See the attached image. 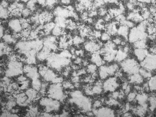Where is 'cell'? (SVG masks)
<instances>
[{
    "mask_svg": "<svg viewBox=\"0 0 156 117\" xmlns=\"http://www.w3.org/2000/svg\"><path fill=\"white\" fill-rule=\"evenodd\" d=\"M117 52L116 45L114 42L109 40L101 50L100 54L102 56L105 61L111 62L115 60Z\"/></svg>",
    "mask_w": 156,
    "mask_h": 117,
    "instance_id": "cell-1",
    "label": "cell"
},
{
    "mask_svg": "<svg viewBox=\"0 0 156 117\" xmlns=\"http://www.w3.org/2000/svg\"><path fill=\"white\" fill-rule=\"evenodd\" d=\"M122 69L124 71L130 75L138 73L140 66L136 61L133 59H126L121 63Z\"/></svg>",
    "mask_w": 156,
    "mask_h": 117,
    "instance_id": "cell-2",
    "label": "cell"
},
{
    "mask_svg": "<svg viewBox=\"0 0 156 117\" xmlns=\"http://www.w3.org/2000/svg\"><path fill=\"white\" fill-rule=\"evenodd\" d=\"M147 36L145 31H141L137 28H133L130 31L129 39L130 42L134 43L139 40H145Z\"/></svg>",
    "mask_w": 156,
    "mask_h": 117,
    "instance_id": "cell-3",
    "label": "cell"
},
{
    "mask_svg": "<svg viewBox=\"0 0 156 117\" xmlns=\"http://www.w3.org/2000/svg\"><path fill=\"white\" fill-rule=\"evenodd\" d=\"M142 67L150 71L156 70V55L148 54L142 61L141 62Z\"/></svg>",
    "mask_w": 156,
    "mask_h": 117,
    "instance_id": "cell-4",
    "label": "cell"
},
{
    "mask_svg": "<svg viewBox=\"0 0 156 117\" xmlns=\"http://www.w3.org/2000/svg\"><path fill=\"white\" fill-rule=\"evenodd\" d=\"M119 86L115 77L107 79L103 84V87L105 91L114 92Z\"/></svg>",
    "mask_w": 156,
    "mask_h": 117,
    "instance_id": "cell-5",
    "label": "cell"
},
{
    "mask_svg": "<svg viewBox=\"0 0 156 117\" xmlns=\"http://www.w3.org/2000/svg\"><path fill=\"white\" fill-rule=\"evenodd\" d=\"M53 13L48 11L41 12L39 15L38 21L40 24L44 25L48 22H52L54 18Z\"/></svg>",
    "mask_w": 156,
    "mask_h": 117,
    "instance_id": "cell-6",
    "label": "cell"
},
{
    "mask_svg": "<svg viewBox=\"0 0 156 117\" xmlns=\"http://www.w3.org/2000/svg\"><path fill=\"white\" fill-rule=\"evenodd\" d=\"M102 46L101 42L99 41H93L88 42L85 44V48L88 51L93 53L99 51Z\"/></svg>",
    "mask_w": 156,
    "mask_h": 117,
    "instance_id": "cell-7",
    "label": "cell"
},
{
    "mask_svg": "<svg viewBox=\"0 0 156 117\" xmlns=\"http://www.w3.org/2000/svg\"><path fill=\"white\" fill-rule=\"evenodd\" d=\"M69 12L66 6H58L55 8L53 12L54 15L65 18L69 17Z\"/></svg>",
    "mask_w": 156,
    "mask_h": 117,
    "instance_id": "cell-8",
    "label": "cell"
},
{
    "mask_svg": "<svg viewBox=\"0 0 156 117\" xmlns=\"http://www.w3.org/2000/svg\"><path fill=\"white\" fill-rule=\"evenodd\" d=\"M9 27L14 32L19 33L22 30L20 19H13L10 20L8 22Z\"/></svg>",
    "mask_w": 156,
    "mask_h": 117,
    "instance_id": "cell-9",
    "label": "cell"
},
{
    "mask_svg": "<svg viewBox=\"0 0 156 117\" xmlns=\"http://www.w3.org/2000/svg\"><path fill=\"white\" fill-rule=\"evenodd\" d=\"M94 113L98 116L113 117L114 116L113 111L111 109L106 107L101 108Z\"/></svg>",
    "mask_w": 156,
    "mask_h": 117,
    "instance_id": "cell-10",
    "label": "cell"
},
{
    "mask_svg": "<svg viewBox=\"0 0 156 117\" xmlns=\"http://www.w3.org/2000/svg\"><path fill=\"white\" fill-rule=\"evenodd\" d=\"M134 53L138 60L141 62L142 61L148 54L146 49L142 48H135Z\"/></svg>",
    "mask_w": 156,
    "mask_h": 117,
    "instance_id": "cell-11",
    "label": "cell"
},
{
    "mask_svg": "<svg viewBox=\"0 0 156 117\" xmlns=\"http://www.w3.org/2000/svg\"><path fill=\"white\" fill-rule=\"evenodd\" d=\"M99 51L93 53L91 57V61L95 64L97 66H102L104 64V61L100 55Z\"/></svg>",
    "mask_w": 156,
    "mask_h": 117,
    "instance_id": "cell-12",
    "label": "cell"
},
{
    "mask_svg": "<svg viewBox=\"0 0 156 117\" xmlns=\"http://www.w3.org/2000/svg\"><path fill=\"white\" fill-rule=\"evenodd\" d=\"M144 78L140 73H135L131 75L129 79L131 82L135 84H141L143 82Z\"/></svg>",
    "mask_w": 156,
    "mask_h": 117,
    "instance_id": "cell-13",
    "label": "cell"
},
{
    "mask_svg": "<svg viewBox=\"0 0 156 117\" xmlns=\"http://www.w3.org/2000/svg\"><path fill=\"white\" fill-rule=\"evenodd\" d=\"M66 18L62 17L56 16L54 22L56 25L59 26L61 28H65L67 27Z\"/></svg>",
    "mask_w": 156,
    "mask_h": 117,
    "instance_id": "cell-14",
    "label": "cell"
},
{
    "mask_svg": "<svg viewBox=\"0 0 156 117\" xmlns=\"http://www.w3.org/2000/svg\"><path fill=\"white\" fill-rule=\"evenodd\" d=\"M137 100L140 105L145 104L146 101L148 99V96L143 93H139L137 95L136 98Z\"/></svg>",
    "mask_w": 156,
    "mask_h": 117,
    "instance_id": "cell-15",
    "label": "cell"
},
{
    "mask_svg": "<svg viewBox=\"0 0 156 117\" xmlns=\"http://www.w3.org/2000/svg\"><path fill=\"white\" fill-rule=\"evenodd\" d=\"M99 73L100 78L102 79H105L107 78L109 76L107 70L106 66H102L100 67L99 71Z\"/></svg>",
    "mask_w": 156,
    "mask_h": 117,
    "instance_id": "cell-16",
    "label": "cell"
},
{
    "mask_svg": "<svg viewBox=\"0 0 156 117\" xmlns=\"http://www.w3.org/2000/svg\"><path fill=\"white\" fill-rule=\"evenodd\" d=\"M0 17L3 19H6L10 17V13L7 8L3 7L1 6L0 7Z\"/></svg>",
    "mask_w": 156,
    "mask_h": 117,
    "instance_id": "cell-17",
    "label": "cell"
},
{
    "mask_svg": "<svg viewBox=\"0 0 156 117\" xmlns=\"http://www.w3.org/2000/svg\"><path fill=\"white\" fill-rule=\"evenodd\" d=\"M150 70L147 69L144 67L140 68L139 70V73L144 78H150L151 77V73Z\"/></svg>",
    "mask_w": 156,
    "mask_h": 117,
    "instance_id": "cell-18",
    "label": "cell"
},
{
    "mask_svg": "<svg viewBox=\"0 0 156 117\" xmlns=\"http://www.w3.org/2000/svg\"><path fill=\"white\" fill-rule=\"evenodd\" d=\"M56 24L55 22H48L43 25V30L45 34H49L54 28Z\"/></svg>",
    "mask_w": 156,
    "mask_h": 117,
    "instance_id": "cell-19",
    "label": "cell"
},
{
    "mask_svg": "<svg viewBox=\"0 0 156 117\" xmlns=\"http://www.w3.org/2000/svg\"><path fill=\"white\" fill-rule=\"evenodd\" d=\"M134 43V46L135 48H142L146 49L148 46L147 42L145 40H140L135 42Z\"/></svg>",
    "mask_w": 156,
    "mask_h": 117,
    "instance_id": "cell-20",
    "label": "cell"
},
{
    "mask_svg": "<svg viewBox=\"0 0 156 117\" xmlns=\"http://www.w3.org/2000/svg\"><path fill=\"white\" fill-rule=\"evenodd\" d=\"M148 84L150 90L152 91H156V75L151 78Z\"/></svg>",
    "mask_w": 156,
    "mask_h": 117,
    "instance_id": "cell-21",
    "label": "cell"
},
{
    "mask_svg": "<svg viewBox=\"0 0 156 117\" xmlns=\"http://www.w3.org/2000/svg\"><path fill=\"white\" fill-rule=\"evenodd\" d=\"M27 3L26 7L31 10L32 12L36 9V4L38 3L37 0H30Z\"/></svg>",
    "mask_w": 156,
    "mask_h": 117,
    "instance_id": "cell-22",
    "label": "cell"
},
{
    "mask_svg": "<svg viewBox=\"0 0 156 117\" xmlns=\"http://www.w3.org/2000/svg\"><path fill=\"white\" fill-rule=\"evenodd\" d=\"M64 31L62 28L56 25L52 30V33L55 36H58L60 35L64 34Z\"/></svg>",
    "mask_w": 156,
    "mask_h": 117,
    "instance_id": "cell-23",
    "label": "cell"
},
{
    "mask_svg": "<svg viewBox=\"0 0 156 117\" xmlns=\"http://www.w3.org/2000/svg\"><path fill=\"white\" fill-rule=\"evenodd\" d=\"M23 10L18 7L14 9L10 12V16L20 17L22 16V12Z\"/></svg>",
    "mask_w": 156,
    "mask_h": 117,
    "instance_id": "cell-24",
    "label": "cell"
},
{
    "mask_svg": "<svg viewBox=\"0 0 156 117\" xmlns=\"http://www.w3.org/2000/svg\"><path fill=\"white\" fill-rule=\"evenodd\" d=\"M3 39L5 42L9 43L14 42L15 41V39L13 37V36L11 35L8 34H6L3 36Z\"/></svg>",
    "mask_w": 156,
    "mask_h": 117,
    "instance_id": "cell-25",
    "label": "cell"
},
{
    "mask_svg": "<svg viewBox=\"0 0 156 117\" xmlns=\"http://www.w3.org/2000/svg\"><path fill=\"white\" fill-rule=\"evenodd\" d=\"M31 30L30 28H29L23 29V30L21 31V33L22 37H23V38L28 39L31 33Z\"/></svg>",
    "mask_w": 156,
    "mask_h": 117,
    "instance_id": "cell-26",
    "label": "cell"
},
{
    "mask_svg": "<svg viewBox=\"0 0 156 117\" xmlns=\"http://www.w3.org/2000/svg\"><path fill=\"white\" fill-rule=\"evenodd\" d=\"M76 8L78 12H80L81 13L87 10L85 6L79 2L76 4Z\"/></svg>",
    "mask_w": 156,
    "mask_h": 117,
    "instance_id": "cell-27",
    "label": "cell"
},
{
    "mask_svg": "<svg viewBox=\"0 0 156 117\" xmlns=\"http://www.w3.org/2000/svg\"><path fill=\"white\" fill-rule=\"evenodd\" d=\"M31 13H32V11L31 10L27 8H25L22 10V16L23 18L28 17L31 15Z\"/></svg>",
    "mask_w": 156,
    "mask_h": 117,
    "instance_id": "cell-28",
    "label": "cell"
},
{
    "mask_svg": "<svg viewBox=\"0 0 156 117\" xmlns=\"http://www.w3.org/2000/svg\"><path fill=\"white\" fill-rule=\"evenodd\" d=\"M73 44L76 45L82 43L83 42L84 40L83 38L82 37H79V36L76 35L73 39Z\"/></svg>",
    "mask_w": 156,
    "mask_h": 117,
    "instance_id": "cell-29",
    "label": "cell"
},
{
    "mask_svg": "<svg viewBox=\"0 0 156 117\" xmlns=\"http://www.w3.org/2000/svg\"><path fill=\"white\" fill-rule=\"evenodd\" d=\"M27 95L30 100L35 98L36 97V92L34 90L30 89L27 92Z\"/></svg>",
    "mask_w": 156,
    "mask_h": 117,
    "instance_id": "cell-30",
    "label": "cell"
},
{
    "mask_svg": "<svg viewBox=\"0 0 156 117\" xmlns=\"http://www.w3.org/2000/svg\"><path fill=\"white\" fill-rule=\"evenodd\" d=\"M111 35L109 34L106 31H105L102 33L101 37V39L102 41H109L110 39H111Z\"/></svg>",
    "mask_w": 156,
    "mask_h": 117,
    "instance_id": "cell-31",
    "label": "cell"
},
{
    "mask_svg": "<svg viewBox=\"0 0 156 117\" xmlns=\"http://www.w3.org/2000/svg\"><path fill=\"white\" fill-rule=\"evenodd\" d=\"M97 66L95 64H90L88 66L87 68V71L90 73L92 74L96 72V69H97Z\"/></svg>",
    "mask_w": 156,
    "mask_h": 117,
    "instance_id": "cell-32",
    "label": "cell"
},
{
    "mask_svg": "<svg viewBox=\"0 0 156 117\" xmlns=\"http://www.w3.org/2000/svg\"><path fill=\"white\" fill-rule=\"evenodd\" d=\"M137 94L135 92L130 93L128 94V100L129 102L134 101L137 96Z\"/></svg>",
    "mask_w": 156,
    "mask_h": 117,
    "instance_id": "cell-33",
    "label": "cell"
},
{
    "mask_svg": "<svg viewBox=\"0 0 156 117\" xmlns=\"http://www.w3.org/2000/svg\"><path fill=\"white\" fill-rule=\"evenodd\" d=\"M80 17L81 19H82V21H86V20L89 17V11L88 12V11L86 10L82 12L81 14Z\"/></svg>",
    "mask_w": 156,
    "mask_h": 117,
    "instance_id": "cell-34",
    "label": "cell"
},
{
    "mask_svg": "<svg viewBox=\"0 0 156 117\" xmlns=\"http://www.w3.org/2000/svg\"><path fill=\"white\" fill-rule=\"evenodd\" d=\"M57 0H47L46 6L48 7L52 8L57 3Z\"/></svg>",
    "mask_w": 156,
    "mask_h": 117,
    "instance_id": "cell-35",
    "label": "cell"
},
{
    "mask_svg": "<svg viewBox=\"0 0 156 117\" xmlns=\"http://www.w3.org/2000/svg\"><path fill=\"white\" fill-rule=\"evenodd\" d=\"M33 86L34 88L36 90H38L40 89L41 84H40V82L39 81L35 79L34 80V81L33 82Z\"/></svg>",
    "mask_w": 156,
    "mask_h": 117,
    "instance_id": "cell-36",
    "label": "cell"
},
{
    "mask_svg": "<svg viewBox=\"0 0 156 117\" xmlns=\"http://www.w3.org/2000/svg\"><path fill=\"white\" fill-rule=\"evenodd\" d=\"M102 103V102L101 100H96L95 101L93 105L94 107L98 108L101 106Z\"/></svg>",
    "mask_w": 156,
    "mask_h": 117,
    "instance_id": "cell-37",
    "label": "cell"
},
{
    "mask_svg": "<svg viewBox=\"0 0 156 117\" xmlns=\"http://www.w3.org/2000/svg\"><path fill=\"white\" fill-rule=\"evenodd\" d=\"M9 5H9L8 2L6 1H4V0H3L1 1V6H2L4 8H8Z\"/></svg>",
    "mask_w": 156,
    "mask_h": 117,
    "instance_id": "cell-38",
    "label": "cell"
},
{
    "mask_svg": "<svg viewBox=\"0 0 156 117\" xmlns=\"http://www.w3.org/2000/svg\"><path fill=\"white\" fill-rule=\"evenodd\" d=\"M38 4L42 6H46L47 0H37Z\"/></svg>",
    "mask_w": 156,
    "mask_h": 117,
    "instance_id": "cell-39",
    "label": "cell"
},
{
    "mask_svg": "<svg viewBox=\"0 0 156 117\" xmlns=\"http://www.w3.org/2000/svg\"><path fill=\"white\" fill-rule=\"evenodd\" d=\"M63 85L64 87L66 88H71L74 87L70 83L68 82H64L63 84Z\"/></svg>",
    "mask_w": 156,
    "mask_h": 117,
    "instance_id": "cell-40",
    "label": "cell"
},
{
    "mask_svg": "<svg viewBox=\"0 0 156 117\" xmlns=\"http://www.w3.org/2000/svg\"><path fill=\"white\" fill-rule=\"evenodd\" d=\"M60 3L64 5H68L70 4L71 0H60Z\"/></svg>",
    "mask_w": 156,
    "mask_h": 117,
    "instance_id": "cell-41",
    "label": "cell"
},
{
    "mask_svg": "<svg viewBox=\"0 0 156 117\" xmlns=\"http://www.w3.org/2000/svg\"><path fill=\"white\" fill-rule=\"evenodd\" d=\"M0 31H1V37L2 38L3 36V33H4V28L3 26L1 25L0 27Z\"/></svg>",
    "mask_w": 156,
    "mask_h": 117,
    "instance_id": "cell-42",
    "label": "cell"
},
{
    "mask_svg": "<svg viewBox=\"0 0 156 117\" xmlns=\"http://www.w3.org/2000/svg\"><path fill=\"white\" fill-rule=\"evenodd\" d=\"M26 80L25 78L23 77V76H21L19 78V80L21 81V82H23V81H25Z\"/></svg>",
    "mask_w": 156,
    "mask_h": 117,
    "instance_id": "cell-43",
    "label": "cell"
},
{
    "mask_svg": "<svg viewBox=\"0 0 156 117\" xmlns=\"http://www.w3.org/2000/svg\"><path fill=\"white\" fill-rule=\"evenodd\" d=\"M82 60L81 59H80V58H78L76 59V63H77V64H80V63L81 62Z\"/></svg>",
    "mask_w": 156,
    "mask_h": 117,
    "instance_id": "cell-44",
    "label": "cell"
},
{
    "mask_svg": "<svg viewBox=\"0 0 156 117\" xmlns=\"http://www.w3.org/2000/svg\"><path fill=\"white\" fill-rule=\"evenodd\" d=\"M13 3H19L21 0H11Z\"/></svg>",
    "mask_w": 156,
    "mask_h": 117,
    "instance_id": "cell-45",
    "label": "cell"
},
{
    "mask_svg": "<svg viewBox=\"0 0 156 117\" xmlns=\"http://www.w3.org/2000/svg\"><path fill=\"white\" fill-rule=\"evenodd\" d=\"M21 1H22V2H23V3H27L30 0H21Z\"/></svg>",
    "mask_w": 156,
    "mask_h": 117,
    "instance_id": "cell-46",
    "label": "cell"
},
{
    "mask_svg": "<svg viewBox=\"0 0 156 117\" xmlns=\"http://www.w3.org/2000/svg\"><path fill=\"white\" fill-rule=\"evenodd\" d=\"M4 1H9V0H4Z\"/></svg>",
    "mask_w": 156,
    "mask_h": 117,
    "instance_id": "cell-47",
    "label": "cell"
},
{
    "mask_svg": "<svg viewBox=\"0 0 156 117\" xmlns=\"http://www.w3.org/2000/svg\"><path fill=\"white\" fill-rule=\"evenodd\" d=\"M155 33L156 34V32H155Z\"/></svg>",
    "mask_w": 156,
    "mask_h": 117,
    "instance_id": "cell-48",
    "label": "cell"
}]
</instances>
